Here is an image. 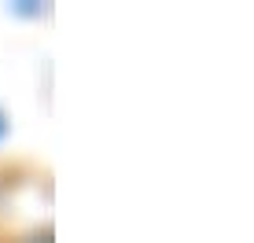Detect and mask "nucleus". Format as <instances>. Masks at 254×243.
<instances>
[{
  "label": "nucleus",
  "instance_id": "nucleus-1",
  "mask_svg": "<svg viewBox=\"0 0 254 243\" xmlns=\"http://www.w3.org/2000/svg\"><path fill=\"white\" fill-rule=\"evenodd\" d=\"M33 243H48V236H37V240H33Z\"/></svg>",
  "mask_w": 254,
  "mask_h": 243
},
{
  "label": "nucleus",
  "instance_id": "nucleus-2",
  "mask_svg": "<svg viewBox=\"0 0 254 243\" xmlns=\"http://www.w3.org/2000/svg\"><path fill=\"white\" fill-rule=\"evenodd\" d=\"M0 133H4V118H0Z\"/></svg>",
  "mask_w": 254,
  "mask_h": 243
}]
</instances>
